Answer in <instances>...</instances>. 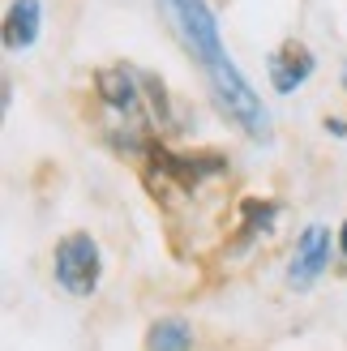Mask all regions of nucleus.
<instances>
[{"label": "nucleus", "instance_id": "f03ea898", "mask_svg": "<svg viewBox=\"0 0 347 351\" xmlns=\"http://www.w3.org/2000/svg\"><path fill=\"white\" fill-rule=\"evenodd\" d=\"M163 17L171 22L176 39L184 43V51L202 64V73H215L219 64H228L232 56L223 51V39H219V22L206 0H159Z\"/></svg>", "mask_w": 347, "mask_h": 351}, {"label": "nucleus", "instance_id": "9d476101", "mask_svg": "<svg viewBox=\"0 0 347 351\" xmlns=\"http://www.w3.org/2000/svg\"><path fill=\"white\" fill-rule=\"evenodd\" d=\"M326 133H335V137H347V120H339V116H326Z\"/></svg>", "mask_w": 347, "mask_h": 351}, {"label": "nucleus", "instance_id": "f257e3e1", "mask_svg": "<svg viewBox=\"0 0 347 351\" xmlns=\"http://www.w3.org/2000/svg\"><path fill=\"white\" fill-rule=\"evenodd\" d=\"M228 171L223 154H176L167 146H146V167H142V184L150 189L154 202H184L193 193Z\"/></svg>", "mask_w": 347, "mask_h": 351}, {"label": "nucleus", "instance_id": "7ed1b4c3", "mask_svg": "<svg viewBox=\"0 0 347 351\" xmlns=\"http://www.w3.org/2000/svg\"><path fill=\"white\" fill-rule=\"evenodd\" d=\"M51 270H56V283L86 300L95 295L99 287V274H103V257H99V244L86 236V232H69L60 244H56V257H51Z\"/></svg>", "mask_w": 347, "mask_h": 351}, {"label": "nucleus", "instance_id": "9b49d317", "mask_svg": "<svg viewBox=\"0 0 347 351\" xmlns=\"http://www.w3.org/2000/svg\"><path fill=\"white\" fill-rule=\"evenodd\" d=\"M339 249H343V257H347V219H343V227H339Z\"/></svg>", "mask_w": 347, "mask_h": 351}, {"label": "nucleus", "instance_id": "39448f33", "mask_svg": "<svg viewBox=\"0 0 347 351\" xmlns=\"http://www.w3.org/2000/svg\"><path fill=\"white\" fill-rule=\"evenodd\" d=\"M313 69H318V60H313V51H309L300 39H287L274 56L266 60V73H270V86L279 95H296L300 86L313 77Z\"/></svg>", "mask_w": 347, "mask_h": 351}, {"label": "nucleus", "instance_id": "20e7f679", "mask_svg": "<svg viewBox=\"0 0 347 351\" xmlns=\"http://www.w3.org/2000/svg\"><path fill=\"white\" fill-rule=\"evenodd\" d=\"M95 95L108 103L112 112H125V116H137V120H146V125H154L150 116H142L146 82H142V73H133V69H125V64L99 69V73H95Z\"/></svg>", "mask_w": 347, "mask_h": 351}, {"label": "nucleus", "instance_id": "423d86ee", "mask_svg": "<svg viewBox=\"0 0 347 351\" xmlns=\"http://www.w3.org/2000/svg\"><path fill=\"white\" fill-rule=\"evenodd\" d=\"M326 261H331V232L322 223L304 227V236L296 240V253H291V266H287L291 287H309L326 270Z\"/></svg>", "mask_w": 347, "mask_h": 351}, {"label": "nucleus", "instance_id": "6e6552de", "mask_svg": "<svg viewBox=\"0 0 347 351\" xmlns=\"http://www.w3.org/2000/svg\"><path fill=\"white\" fill-rule=\"evenodd\" d=\"M146 351H193V330L180 317H159L146 330Z\"/></svg>", "mask_w": 347, "mask_h": 351}, {"label": "nucleus", "instance_id": "1a4fd4ad", "mask_svg": "<svg viewBox=\"0 0 347 351\" xmlns=\"http://www.w3.org/2000/svg\"><path fill=\"white\" fill-rule=\"evenodd\" d=\"M274 215H279V206L266 202V197H245V202H240V227H236L240 244L253 240V236H262V232H270Z\"/></svg>", "mask_w": 347, "mask_h": 351}, {"label": "nucleus", "instance_id": "0eeeda50", "mask_svg": "<svg viewBox=\"0 0 347 351\" xmlns=\"http://www.w3.org/2000/svg\"><path fill=\"white\" fill-rule=\"evenodd\" d=\"M39 26H43L39 0H13L9 13H5V47L9 51H26L34 39H39Z\"/></svg>", "mask_w": 347, "mask_h": 351}]
</instances>
